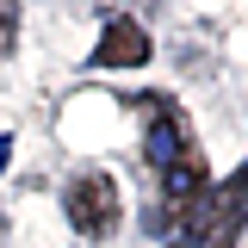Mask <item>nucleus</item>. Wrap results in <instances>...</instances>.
<instances>
[{
    "label": "nucleus",
    "mask_w": 248,
    "mask_h": 248,
    "mask_svg": "<svg viewBox=\"0 0 248 248\" xmlns=\"http://www.w3.org/2000/svg\"><path fill=\"white\" fill-rule=\"evenodd\" d=\"M242 223H248V168H236L186 211V223L168 236V248H236Z\"/></svg>",
    "instance_id": "obj_1"
},
{
    "label": "nucleus",
    "mask_w": 248,
    "mask_h": 248,
    "mask_svg": "<svg viewBox=\"0 0 248 248\" xmlns=\"http://www.w3.org/2000/svg\"><path fill=\"white\" fill-rule=\"evenodd\" d=\"M0 242H6V217H0Z\"/></svg>",
    "instance_id": "obj_8"
},
{
    "label": "nucleus",
    "mask_w": 248,
    "mask_h": 248,
    "mask_svg": "<svg viewBox=\"0 0 248 248\" xmlns=\"http://www.w3.org/2000/svg\"><path fill=\"white\" fill-rule=\"evenodd\" d=\"M62 211H68V223H75L87 242H106V236H118V223H124L118 180H112L106 168H81V174L68 180V192H62Z\"/></svg>",
    "instance_id": "obj_2"
},
{
    "label": "nucleus",
    "mask_w": 248,
    "mask_h": 248,
    "mask_svg": "<svg viewBox=\"0 0 248 248\" xmlns=\"http://www.w3.org/2000/svg\"><path fill=\"white\" fill-rule=\"evenodd\" d=\"M130 106H137L143 124H149V168L155 174L174 168V161H186V155H199L192 118H186V106L174 99V93H130Z\"/></svg>",
    "instance_id": "obj_3"
},
{
    "label": "nucleus",
    "mask_w": 248,
    "mask_h": 248,
    "mask_svg": "<svg viewBox=\"0 0 248 248\" xmlns=\"http://www.w3.org/2000/svg\"><path fill=\"white\" fill-rule=\"evenodd\" d=\"M143 6H149V0H143Z\"/></svg>",
    "instance_id": "obj_9"
},
{
    "label": "nucleus",
    "mask_w": 248,
    "mask_h": 248,
    "mask_svg": "<svg viewBox=\"0 0 248 248\" xmlns=\"http://www.w3.org/2000/svg\"><path fill=\"white\" fill-rule=\"evenodd\" d=\"M0 13H13V0H0Z\"/></svg>",
    "instance_id": "obj_7"
},
{
    "label": "nucleus",
    "mask_w": 248,
    "mask_h": 248,
    "mask_svg": "<svg viewBox=\"0 0 248 248\" xmlns=\"http://www.w3.org/2000/svg\"><path fill=\"white\" fill-rule=\"evenodd\" d=\"M13 50V13H0V56Z\"/></svg>",
    "instance_id": "obj_5"
},
{
    "label": "nucleus",
    "mask_w": 248,
    "mask_h": 248,
    "mask_svg": "<svg viewBox=\"0 0 248 248\" xmlns=\"http://www.w3.org/2000/svg\"><path fill=\"white\" fill-rule=\"evenodd\" d=\"M0 168H6V137H0Z\"/></svg>",
    "instance_id": "obj_6"
},
{
    "label": "nucleus",
    "mask_w": 248,
    "mask_h": 248,
    "mask_svg": "<svg viewBox=\"0 0 248 248\" xmlns=\"http://www.w3.org/2000/svg\"><path fill=\"white\" fill-rule=\"evenodd\" d=\"M93 62H99V68H143V62H149V31L137 25V19H112V25L99 31Z\"/></svg>",
    "instance_id": "obj_4"
}]
</instances>
